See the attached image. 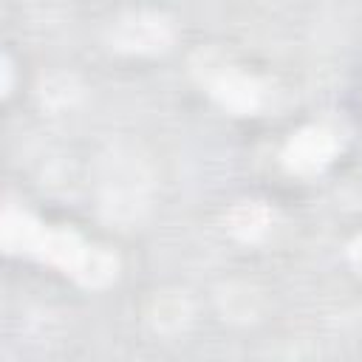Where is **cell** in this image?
<instances>
[{"label": "cell", "mask_w": 362, "mask_h": 362, "mask_svg": "<svg viewBox=\"0 0 362 362\" xmlns=\"http://www.w3.org/2000/svg\"><path fill=\"white\" fill-rule=\"evenodd\" d=\"M3 238L6 246L25 252V255H37L45 257L57 266H62L65 272H71L74 277H79L88 286H99L105 280H110L116 274V260L85 243L76 232L71 229H48L37 221H31L28 215H6L3 221Z\"/></svg>", "instance_id": "6da1fadb"}, {"label": "cell", "mask_w": 362, "mask_h": 362, "mask_svg": "<svg viewBox=\"0 0 362 362\" xmlns=\"http://www.w3.org/2000/svg\"><path fill=\"white\" fill-rule=\"evenodd\" d=\"M334 150H337V141L328 130L305 127L288 141L286 158H288V167L297 173H317L331 161Z\"/></svg>", "instance_id": "7a4b0ae2"}]
</instances>
